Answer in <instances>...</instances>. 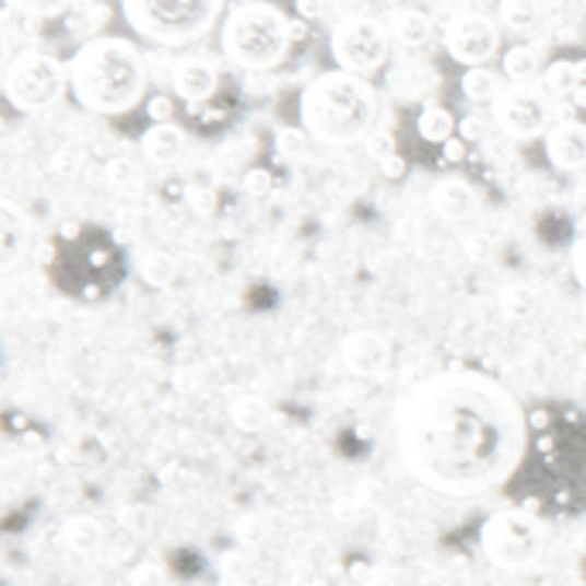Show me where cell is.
Here are the masks:
<instances>
[{"mask_svg":"<svg viewBox=\"0 0 586 586\" xmlns=\"http://www.w3.org/2000/svg\"><path fill=\"white\" fill-rule=\"evenodd\" d=\"M398 436L422 483L443 494H480L518 467L528 422L494 380L449 374L405 401Z\"/></svg>","mask_w":586,"mask_h":586,"instance_id":"cell-1","label":"cell"},{"mask_svg":"<svg viewBox=\"0 0 586 586\" xmlns=\"http://www.w3.org/2000/svg\"><path fill=\"white\" fill-rule=\"evenodd\" d=\"M148 90V62L131 38L99 35L83 42L69 59V93L93 114L134 110Z\"/></svg>","mask_w":586,"mask_h":586,"instance_id":"cell-2","label":"cell"},{"mask_svg":"<svg viewBox=\"0 0 586 586\" xmlns=\"http://www.w3.org/2000/svg\"><path fill=\"white\" fill-rule=\"evenodd\" d=\"M377 117V90L367 75H356L347 69L323 72L302 90L298 120L305 134L319 144L343 148L371 134Z\"/></svg>","mask_w":586,"mask_h":586,"instance_id":"cell-3","label":"cell"},{"mask_svg":"<svg viewBox=\"0 0 586 586\" xmlns=\"http://www.w3.org/2000/svg\"><path fill=\"white\" fill-rule=\"evenodd\" d=\"M295 38V24L271 0H244L223 17V52L247 72L274 69L289 56Z\"/></svg>","mask_w":586,"mask_h":586,"instance_id":"cell-4","label":"cell"},{"mask_svg":"<svg viewBox=\"0 0 586 586\" xmlns=\"http://www.w3.org/2000/svg\"><path fill=\"white\" fill-rule=\"evenodd\" d=\"M223 0H120L127 24L155 45H189L207 35Z\"/></svg>","mask_w":586,"mask_h":586,"instance_id":"cell-5","label":"cell"},{"mask_svg":"<svg viewBox=\"0 0 586 586\" xmlns=\"http://www.w3.org/2000/svg\"><path fill=\"white\" fill-rule=\"evenodd\" d=\"M8 104L21 114H42L56 107L62 93L69 90V62L48 52H17L8 59L4 75H0Z\"/></svg>","mask_w":586,"mask_h":586,"instance_id":"cell-6","label":"cell"},{"mask_svg":"<svg viewBox=\"0 0 586 586\" xmlns=\"http://www.w3.org/2000/svg\"><path fill=\"white\" fill-rule=\"evenodd\" d=\"M546 528L528 512H497L480 528V552L501 570L531 566L542 555Z\"/></svg>","mask_w":586,"mask_h":586,"instance_id":"cell-7","label":"cell"},{"mask_svg":"<svg viewBox=\"0 0 586 586\" xmlns=\"http://www.w3.org/2000/svg\"><path fill=\"white\" fill-rule=\"evenodd\" d=\"M391 28L371 14H347L333 35H329V52L337 59V69L371 75L385 69L391 59Z\"/></svg>","mask_w":586,"mask_h":586,"instance_id":"cell-8","label":"cell"},{"mask_svg":"<svg viewBox=\"0 0 586 586\" xmlns=\"http://www.w3.org/2000/svg\"><path fill=\"white\" fill-rule=\"evenodd\" d=\"M443 48L449 52L453 62H460L467 69L488 66L501 48V21H494L491 14H480V11L453 14L443 32Z\"/></svg>","mask_w":586,"mask_h":586,"instance_id":"cell-9","label":"cell"},{"mask_svg":"<svg viewBox=\"0 0 586 586\" xmlns=\"http://www.w3.org/2000/svg\"><path fill=\"white\" fill-rule=\"evenodd\" d=\"M549 93L542 86H507L494 99V120L497 127L515 141H531V138H546L549 131Z\"/></svg>","mask_w":586,"mask_h":586,"instance_id":"cell-10","label":"cell"},{"mask_svg":"<svg viewBox=\"0 0 586 586\" xmlns=\"http://www.w3.org/2000/svg\"><path fill=\"white\" fill-rule=\"evenodd\" d=\"M216 86H220V72L210 59L183 56L172 66V90L189 107H199V104H207V99H213Z\"/></svg>","mask_w":586,"mask_h":586,"instance_id":"cell-11","label":"cell"},{"mask_svg":"<svg viewBox=\"0 0 586 586\" xmlns=\"http://www.w3.org/2000/svg\"><path fill=\"white\" fill-rule=\"evenodd\" d=\"M546 159L559 172H579L586 168V124L583 120H559L552 124L546 138Z\"/></svg>","mask_w":586,"mask_h":586,"instance_id":"cell-12","label":"cell"},{"mask_svg":"<svg viewBox=\"0 0 586 586\" xmlns=\"http://www.w3.org/2000/svg\"><path fill=\"white\" fill-rule=\"evenodd\" d=\"M340 353L343 364L361 377H377L391 364V343L380 333H374V329H356V333L343 337Z\"/></svg>","mask_w":586,"mask_h":586,"instance_id":"cell-13","label":"cell"},{"mask_svg":"<svg viewBox=\"0 0 586 586\" xmlns=\"http://www.w3.org/2000/svg\"><path fill=\"white\" fill-rule=\"evenodd\" d=\"M429 202H432V210H436V216L446 220V223H464L480 207L477 189L460 175L440 178V183L432 186V192H429Z\"/></svg>","mask_w":586,"mask_h":586,"instance_id":"cell-14","label":"cell"},{"mask_svg":"<svg viewBox=\"0 0 586 586\" xmlns=\"http://www.w3.org/2000/svg\"><path fill=\"white\" fill-rule=\"evenodd\" d=\"M388 86L398 99H409V104H429V96L440 90V72L429 62L405 59L388 72Z\"/></svg>","mask_w":586,"mask_h":586,"instance_id":"cell-15","label":"cell"},{"mask_svg":"<svg viewBox=\"0 0 586 586\" xmlns=\"http://www.w3.org/2000/svg\"><path fill=\"white\" fill-rule=\"evenodd\" d=\"M32 244V223L14 199H0V268L11 271Z\"/></svg>","mask_w":586,"mask_h":586,"instance_id":"cell-16","label":"cell"},{"mask_svg":"<svg viewBox=\"0 0 586 586\" xmlns=\"http://www.w3.org/2000/svg\"><path fill=\"white\" fill-rule=\"evenodd\" d=\"M141 151L151 165H175L186 151V131L178 124H151L144 138H141Z\"/></svg>","mask_w":586,"mask_h":586,"instance_id":"cell-17","label":"cell"},{"mask_svg":"<svg viewBox=\"0 0 586 586\" xmlns=\"http://www.w3.org/2000/svg\"><path fill=\"white\" fill-rule=\"evenodd\" d=\"M501 72H504V80H512L515 86H531V83L546 72V69H542L539 48L528 45V42L512 45V48H507V52L501 56Z\"/></svg>","mask_w":586,"mask_h":586,"instance_id":"cell-18","label":"cell"},{"mask_svg":"<svg viewBox=\"0 0 586 586\" xmlns=\"http://www.w3.org/2000/svg\"><path fill=\"white\" fill-rule=\"evenodd\" d=\"M388 28H391V38L401 48H409V52H419V48H425L432 42V21L415 8H405V11L391 14Z\"/></svg>","mask_w":586,"mask_h":586,"instance_id":"cell-19","label":"cell"},{"mask_svg":"<svg viewBox=\"0 0 586 586\" xmlns=\"http://www.w3.org/2000/svg\"><path fill=\"white\" fill-rule=\"evenodd\" d=\"M231 422L237 432H247V436H258V432H265L274 415H271V405L258 395H241L231 401Z\"/></svg>","mask_w":586,"mask_h":586,"instance_id":"cell-20","label":"cell"},{"mask_svg":"<svg viewBox=\"0 0 586 586\" xmlns=\"http://www.w3.org/2000/svg\"><path fill=\"white\" fill-rule=\"evenodd\" d=\"M62 546L75 555H93L104 546V525L90 515H75L62 525Z\"/></svg>","mask_w":586,"mask_h":586,"instance_id":"cell-21","label":"cell"},{"mask_svg":"<svg viewBox=\"0 0 586 586\" xmlns=\"http://www.w3.org/2000/svg\"><path fill=\"white\" fill-rule=\"evenodd\" d=\"M497 21H501V28L525 38V35H531L535 28H539L542 4H539V0H501Z\"/></svg>","mask_w":586,"mask_h":586,"instance_id":"cell-22","label":"cell"},{"mask_svg":"<svg viewBox=\"0 0 586 586\" xmlns=\"http://www.w3.org/2000/svg\"><path fill=\"white\" fill-rule=\"evenodd\" d=\"M415 131H419V138L422 141H429V144H446V141H453L456 138V117L446 110V107H440V104H429L419 110V117H415Z\"/></svg>","mask_w":586,"mask_h":586,"instance_id":"cell-23","label":"cell"},{"mask_svg":"<svg viewBox=\"0 0 586 586\" xmlns=\"http://www.w3.org/2000/svg\"><path fill=\"white\" fill-rule=\"evenodd\" d=\"M138 274H141V282L148 289H168V285H175V278H178V261L162 247L144 250L138 258Z\"/></svg>","mask_w":586,"mask_h":586,"instance_id":"cell-24","label":"cell"},{"mask_svg":"<svg viewBox=\"0 0 586 586\" xmlns=\"http://www.w3.org/2000/svg\"><path fill=\"white\" fill-rule=\"evenodd\" d=\"M586 80V62H573V59H555L552 66H546L542 72V90L549 96H570L579 90V83Z\"/></svg>","mask_w":586,"mask_h":586,"instance_id":"cell-25","label":"cell"},{"mask_svg":"<svg viewBox=\"0 0 586 586\" xmlns=\"http://www.w3.org/2000/svg\"><path fill=\"white\" fill-rule=\"evenodd\" d=\"M504 72H494L488 66H477V69H467L464 80H460V90L467 99H473V104H488V99H497L507 86L501 80Z\"/></svg>","mask_w":586,"mask_h":586,"instance_id":"cell-26","label":"cell"},{"mask_svg":"<svg viewBox=\"0 0 586 586\" xmlns=\"http://www.w3.org/2000/svg\"><path fill=\"white\" fill-rule=\"evenodd\" d=\"M501 313L507 316V319H525V316H531L535 313V292L528 289V285H507L504 292H501Z\"/></svg>","mask_w":586,"mask_h":586,"instance_id":"cell-27","label":"cell"},{"mask_svg":"<svg viewBox=\"0 0 586 586\" xmlns=\"http://www.w3.org/2000/svg\"><path fill=\"white\" fill-rule=\"evenodd\" d=\"M104 175H107L110 189H134V186H141V168H138L131 159H114V162H107Z\"/></svg>","mask_w":586,"mask_h":586,"instance_id":"cell-28","label":"cell"},{"mask_svg":"<svg viewBox=\"0 0 586 586\" xmlns=\"http://www.w3.org/2000/svg\"><path fill=\"white\" fill-rule=\"evenodd\" d=\"M69 4H72V0H8V8L28 14V17H56Z\"/></svg>","mask_w":586,"mask_h":586,"instance_id":"cell-29","label":"cell"},{"mask_svg":"<svg viewBox=\"0 0 586 586\" xmlns=\"http://www.w3.org/2000/svg\"><path fill=\"white\" fill-rule=\"evenodd\" d=\"M278 144V155H285V159H298L305 155V144H309V134H305V127H282L274 138Z\"/></svg>","mask_w":586,"mask_h":586,"instance_id":"cell-30","label":"cell"},{"mask_svg":"<svg viewBox=\"0 0 586 586\" xmlns=\"http://www.w3.org/2000/svg\"><path fill=\"white\" fill-rule=\"evenodd\" d=\"M127 586H165V570L159 563H138L127 573Z\"/></svg>","mask_w":586,"mask_h":586,"instance_id":"cell-31","label":"cell"},{"mask_svg":"<svg viewBox=\"0 0 586 586\" xmlns=\"http://www.w3.org/2000/svg\"><path fill=\"white\" fill-rule=\"evenodd\" d=\"M271 189H274V178H271L268 168H250V172L244 175V192H247V196L265 199Z\"/></svg>","mask_w":586,"mask_h":586,"instance_id":"cell-32","label":"cell"},{"mask_svg":"<svg viewBox=\"0 0 586 586\" xmlns=\"http://www.w3.org/2000/svg\"><path fill=\"white\" fill-rule=\"evenodd\" d=\"M186 202H189V207H192L199 216H210V213H213V192H210L207 186H192V189L186 192Z\"/></svg>","mask_w":586,"mask_h":586,"instance_id":"cell-33","label":"cell"},{"mask_svg":"<svg viewBox=\"0 0 586 586\" xmlns=\"http://www.w3.org/2000/svg\"><path fill=\"white\" fill-rule=\"evenodd\" d=\"M237 535H241V542H247V546H261L265 542V528H261L258 518H244L237 525Z\"/></svg>","mask_w":586,"mask_h":586,"instance_id":"cell-34","label":"cell"},{"mask_svg":"<svg viewBox=\"0 0 586 586\" xmlns=\"http://www.w3.org/2000/svg\"><path fill=\"white\" fill-rule=\"evenodd\" d=\"M148 117H151V124H168L172 120V99L168 96H155L148 104Z\"/></svg>","mask_w":586,"mask_h":586,"instance_id":"cell-35","label":"cell"},{"mask_svg":"<svg viewBox=\"0 0 586 586\" xmlns=\"http://www.w3.org/2000/svg\"><path fill=\"white\" fill-rule=\"evenodd\" d=\"M573 274H576V282L586 289V237L573 247Z\"/></svg>","mask_w":586,"mask_h":586,"instance_id":"cell-36","label":"cell"},{"mask_svg":"<svg viewBox=\"0 0 586 586\" xmlns=\"http://www.w3.org/2000/svg\"><path fill=\"white\" fill-rule=\"evenodd\" d=\"M460 138H464V141H480V138H483V120L467 117V120L460 124Z\"/></svg>","mask_w":586,"mask_h":586,"instance_id":"cell-37","label":"cell"},{"mask_svg":"<svg viewBox=\"0 0 586 586\" xmlns=\"http://www.w3.org/2000/svg\"><path fill=\"white\" fill-rule=\"evenodd\" d=\"M380 172H385L388 178H401V172H405V159H401V155L380 159Z\"/></svg>","mask_w":586,"mask_h":586,"instance_id":"cell-38","label":"cell"},{"mask_svg":"<svg viewBox=\"0 0 586 586\" xmlns=\"http://www.w3.org/2000/svg\"><path fill=\"white\" fill-rule=\"evenodd\" d=\"M326 11V0H298V14L302 17H319Z\"/></svg>","mask_w":586,"mask_h":586,"instance_id":"cell-39","label":"cell"},{"mask_svg":"<svg viewBox=\"0 0 586 586\" xmlns=\"http://www.w3.org/2000/svg\"><path fill=\"white\" fill-rule=\"evenodd\" d=\"M464 247L470 258H483V254H488V237H470V241H464Z\"/></svg>","mask_w":586,"mask_h":586,"instance_id":"cell-40","label":"cell"},{"mask_svg":"<svg viewBox=\"0 0 586 586\" xmlns=\"http://www.w3.org/2000/svg\"><path fill=\"white\" fill-rule=\"evenodd\" d=\"M361 586H395V579L385 576V573H371V576L361 579Z\"/></svg>","mask_w":586,"mask_h":586,"instance_id":"cell-41","label":"cell"},{"mask_svg":"<svg viewBox=\"0 0 586 586\" xmlns=\"http://www.w3.org/2000/svg\"><path fill=\"white\" fill-rule=\"evenodd\" d=\"M443 148H446V155H449L453 162H456V159H460V155H464V144H460V141H446Z\"/></svg>","mask_w":586,"mask_h":586,"instance_id":"cell-42","label":"cell"}]
</instances>
